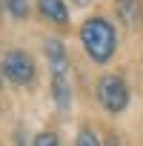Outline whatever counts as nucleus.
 <instances>
[{"label": "nucleus", "instance_id": "f257e3e1", "mask_svg": "<svg viewBox=\"0 0 143 146\" xmlns=\"http://www.w3.org/2000/svg\"><path fill=\"white\" fill-rule=\"evenodd\" d=\"M80 40H83L86 54H89L95 63L112 60V54H115V49H117V32H115V26H112L106 17H89V20L80 26Z\"/></svg>", "mask_w": 143, "mask_h": 146}, {"label": "nucleus", "instance_id": "f03ea898", "mask_svg": "<svg viewBox=\"0 0 143 146\" xmlns=\"http://www.w3.org/2000/svg\"><path fill=\"white\" fill-rule=\"evenodd\" d=\"M97 100L112 115L123 112L129 106V86H126V80L117 78V75H103L100 83H97Z\"/></svg>", "mask_w": 143, "mask_h": 146}, {"label": "nucleus", "instance_id": "7ed1b4c3", "mask_svg": "<svg viewBox=\"0 0 143 146\" xmlns=\"http://www.w3.org/2000/svg\"><path fill=\"white\" fill-rule=\"evenodd\" d=\"M3 72H6V78L17 86H32L34 83V75H37V69H34V60L23 52V49H12L6 57H3Z\"/></svg>", "mask_w": 143, "mask_h": 146}, {"label": "nucleus", "instance_id": "20e7f679", "mask_svg": "<svg viewBox=\"0 0 143 146\" xmlns=\"http://www.w3.org/2000/svg\"><path fill=\"white\" fill-rule=\"evenodd\" d=\"M46 57L52 66V78H69V52L60 40H46Z\"/></svg>", "mask_w": 143, "mask_h": 146}, {"label": "nucleus", "instance_id": "39448f33", "mask_svg": "<svg viewBox=\"0 0 143 146\" xmlns=\"http://www.w3.org/2000/svg\"><path fill=\"white\" fill-rule=\"evenodd\" d=\"M37 9L46 20L57 23V26H66L69 23V6L63 0H37Z\"/></svg>", "mask_w": 143, "mask_h": 146}, {"label": "nucleus", "instance_id": "423d86ee", "mask_svg": "<svg viewBox=\"0 0 143 146\" xmlns=\"http://www.w3.org/2000/svg\"><path fill=\"white\" fill-rule=\"evenodd\" d=\"M115 9H117V17L126 26H137L140 17H143V3L140 0H115Z\"/></svg>", "mask_w": 143, "mask_h": 146}, {"label": "nucleus", "instance_id": "0eeeda50", "mask_svg": "<svg viewBox=\"0 0 143 146\" xmlns=\"http://www.w3.org/2000/svg\"><path fill=\"white\" fill-rule=\"evenodd\" d=\"M52 95L57 100V109H69V103H72V83H69V78H52Z\"/></svg>", "mask_w": 143, "mask_h": 146}, {"label": "nucleus", "instance_id": "6e6552de", "mask_svg": "<svg viewBox=\"0 0 143 146\" xmlns=\"http://www.w3.org/2000/svg\"><path fill=\"white\" fill-rule=\"evenodd\" d=\"M3 9H9L12 17H26L29 3H26V0H3Z\"/></svg>", "mask_w": 143, "mask_h": 146}, {"label": "nucleus", "instance_id": "1a4fd4ad", "mask_svg": "<svg viewBox=\"0 0 143 146\" xmlns=\"http://www.w3.org/2000/svg\"><path fill=\"white\" fill-rule=\"evenodd\" d=\"M75 146H100V140H97V135H95L92 129H80Z\"/></svg>", "mask_w": 143, "mask_h": 146}, {"label": "nucleus", "instance_id": "9d476101", "mask_svg": "<svg viewBox=\"0 0 143 146\" xmlns=\"http://www.w3.org/2000/svg\"><path fill=\"white\" fill-rule=\"evenodd\" d=\"M34 146H60V140H57L54 132H40L34 137Z\"/></svg>", "mask_w": 143, "mask_h": 146}, {"label": "nucleus", "instance_id": "9b49d317", "mask_svg": "<svg viewBox=\"0 0 143 146\" xmlns=\"http://www.w3.org/2000/svg\"><path fill=\"white\" fill-rule=\"evenodd\" d=\"M72 3H75V6H80V9H83V6H89V3H92V0H72Z\"/></svg>", "mask_w": 143, "mask_h": 146}, {"label": "nucleus", "instance_id": "f8f14e48", "mask_svg": "<svg viewBox=\"0 0 143 146\" xmlns=\"http://www.w3.org/2000/svg\"><path fill=\"white\" fill-rule=\"evenodd\" d=\"M0 12H3V3H0Z\"/></svg>", "mask_w": 143, "mask_h": 146}]
</instances>
